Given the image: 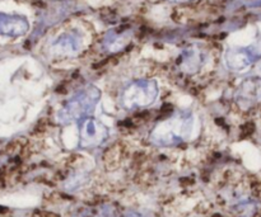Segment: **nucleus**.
<instances>
[{"mask_svg":"<svg viewBox=\"0 0 261 217\" xmlns=\"http://www.w3.org/2000/svg\"><path fill=\"white\" fill-rule=\"evenodd\" d=\"M193 126L194 116L191 112H176L153 127L150 140L153 144L160 146H173L184 142L190 136Z\"/></svg>","mask_w":261,"mask_h":217,"instance_id":"1","label":"nucleus"},{"mask_svg":"<svg viewBox=\"0 0 261 217\" xmlns=\"http://www.w3.org/2000/svg\"><path fill=\"white\" fill-rule=\"evenodd\" d=\"M101 99V90L94 85H89L74 94L58 113V121L61 125L81 122L91 117Z\"/></svg>","mask_w":261,"mask_h":217,"instance_id":"2","label":"nucleus"},{"mask_svg":"<svg viewBox=\"0 0 261 217\" xmlns=\"http://www.w3.org/2000/svg\"><path fill=\"white\" fill-rule=\"evenodd\" d=\"M158 97V85L154 80L143 79L135 80L124 88L120 96V103L127 111L143 109L155 102Z\"/></svg>","mask_w":261,"mask_h":217,"instance_id":"3","label":"nucleus"},{"mask_svg":"<svg viewBox=\"0 0 261 217\" xmlns=\"http://www.w3.org/2000/svg\"><path fill=\"white\" fill-rule=\"evenodd\" d=\"M109 139V129L93 117L79 122V145L82 147H97Z\"/></svg>","mask_w":261,"mask_h":217,"instance_id":"4","label":"nucleus"},{"mask_svg":"<svg viewBox=\"0 0 261 217\" xmlns=\"http://www.w3.org/2000/svg\"><path fill=\"white\" fill-rule=\"evenodd\" d=\"M261 56V40L255 42L250 47L245 48H232L227 51L224 56L227 68L231 70L240 71L246 69L251 65L255 60H257Z\"/></svg>","mask_w":261,"mask_h":217,"instance_id":"5","label":"nucleus"},{"mask_svg":"<svg viewBox=\"0 0 261 217\" xmlns=\"http://www.w3.org/2000/svg\"><path fill=\"white\" fill-rule=\"evenodd\" d=\"M236 101L240 106H252L261 102V79L251 78L245 80L236 91Z\"/></svg>","mask_w":261,"mask_h":217,"instance_id":"6","label":"nucleus"},{"mask_svg":"<svg viewBox=\"0 0 261 217\" xmlns=\"http://www.w3.org/2000/svg\"><path fill=\"white\" fill-rule=\"evenodd\" d=\"M30 29L28 20L22 15H9L0 13V35L19 37Z\"/></svg>","mask_w":261,"mask_h":217,"instance_id":"7","label":"nucleus"},{"mask_svg":"<svg viewBox=\"0 0 261 217\" xmlns=\"http://www.w3.org/2000/svg\"><path fill=\"white\" fill-rule=\"evenodd\" d=\"M82 47V38L76 32H66L53 42L51 50L60 56L75 55Z\"/></svg>","mask_w":261,"mask_h":217,"instance_id":"8","label":"nucleus"},{"mask_svg":"<svg viewBox=\"0 0 261 217\" xmlns=\"http://www.w3.org/2000/svg\"><path fill=\"white\" fill-rule=\"evenodd\" d=\"M203 64V55L196 48H189L182 53L181 69L188 74H194L200 69Z\"/></svg>","mask_w":261,"mask_h":217,"instance_id":"9","label":"nucleus"},{"mask_svg":"<svg viewBox=\"0 0 261 217\" xmlns=\"http://www.w3.org/2000/svg\"><path fill=\"white\" fill-rule=\"evenodd\" d=\"M105 48L110 52H116L120 51L125 45H126V35L125 33L112 32L105 38Z\"/></svg>","mask_w":261,"mask_h":217,"instance_id":"10","label":"nucleus"},{"mask_svg":"<svg viewBox=\"0 0 261 217\" xmlns=\"http://www.w3.org/2000/svg\"><path fill=\"white\" fill-rule=\"evenodd\" d=\"M121 217H154V216L147 215V213H143V212H137V211H130V212L124 213Z\"/></svg>","mask_w":261,"mask_h":217,"instance_id":"11","label":"nucleus"},{"mask_svg":"<svg viewBox=\"0 0 261 217\" xmlns=\"http://www.w3.org/2000/svg\"><path fill=\"white\" fill-rule=\"evenodd\" d=\"M167 2H171V3H189V2H194V0H167Z\"/></svg>","mask_w":261,"mask_h":217,"instance_id":"12","label":"nucleus"}]
</instances>
